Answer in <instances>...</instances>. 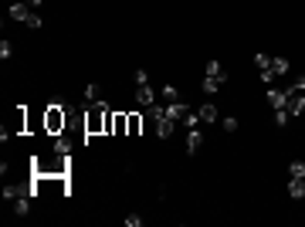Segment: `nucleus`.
I'll list each match as a JSON object with an SVG mask.
<instances>
[{"label":"nucleus","instance_id":"nucleus-1","mask_svg":"<svg viewBox=\"0 0 305 227\" xmlns=\"http://www.w3.org/2000/svg\"><path fill=\"white\" fill-rule=\"evenodd\" d=\"M105 115H109V105H105V102H95V105L85 112V133L88 136L105 133Z\"/></svg>","mask_w":305,"mask_h":227},{"label":"nucleus","instance_id":"nucleus-2","mask_svg":"<svg viewBox=\"0 0 305 227\" xmlns=\"http://www.w3.org/2000/svg\"><path fill=\"white\" fill-rule=\"evenodd\" d=\"M65 122H68V112H65V105H48L44 109V129L51 136H61V129H65Z\"/></svg>","mask_w":305,"mask_h":227},{"label":"nucleus","instance_id":"nucleus-3","mask_svg":"<svg viewBox=\"0 0 305 227\" xmlns=\"http://www.w3.org/2000/svg\"><path fill=\"white\" fill-rule=\"evenodd\" d=\"M27 193L34 197L38 190L31 187V183H7V187H3V200H17V197H27Z\"/></svg>","mask_w":305,"mask_h":227},{"label":"nucleus","instance_id":"nucleus-4","mask_svg":"<svg viewBox=\"0 0 305 227\" xmlns=\"http://www.w3.org/2000/svg\"><path fill=\"white\" fill-rule=\"evenodd\" d=\"M305 112V92L288 88V115H302Z\"/></svg>","mask_w":305,"mask_h":227},{"label":"nucleus","instance_id":"nucleus-5","mask_svg":"<svg viewBox=\"0 0 305 227\" xmlns=\"http://www.w3.org/2000/svg\"><path fill=\"white\" fill-rule=\"evenodd\" d=\"M173 133H176V119H170V115H163V119L156 122V136H159V139H170Z\"/></svg>","mask_w":305,"mask_h":227},{"label":"nucleus","instance_id":"nucleus-6","mask_svg":"<svg viewBox=\"0 0 305 227\" xmlns=\"http://www.w3.org/2000/svg\"><path fill=\"white\" fill-rule=\"evenodd\" d=\"M136 102H139L143 109H150L152 102H156V95H152V88H150V85H136Z\"/></svg>","mask_w":305,"mask_h":227},{"label":"nucleus","instance_id":"nucleus-7","mask_svg":"<svg viewBox=\"0 0 305 227\" xmlns=\"http://www.w3.org/2000/svg\"><path fill=\"white\" fill-rule=\"evenodd\" d=\"M31 14H34V10H31V7H27L24 0H17V3L10 7V17H14V20H20V24H27V17H31Z\"/></svg>","mask_w":305,"mask_h":227},{"label":"nucleus","instance_id":"nucleus-8","mask_svg":"<svg viewBox=\"0 0 305 227\" xmlns=\"http://www.w3.org/2000/svg\"><path fill=\"white\" fill-rule=\"evenodd\" d=\"M268 102H271L275 109H288V92H282V88H268Z\"/></svg>","mask_w":305,"mask_h":227},{"label":"nucleus","instance_id":"nucleus-9","mask_svg":"<svg viewBox=\"0 0 305 227\" xmlns=\"http://www.w3.org/2000/svg\"><path fill=\"white\" fill-rule=\"evenodd\" d=\"M187 112H190V105H183L180 98L166 105V115H170V119H176V122H183V115H187Z\"/></svg>","mask_w":305,"mask_h":227},{"label":"nucleus","instance_id":"nucleus-10","mask_svg":"<svg viewBox=\"0 0 305 227\" xmlns=\"http://www.w3.org/2000/svg\"><path fill=\"white\" fill-rule=\"evenodd\" d=\"M197 115H200V122H217V105H214V102H204V105L197 109Z\"/></svg>","mask_w":305,"mask_h":227},{"label":"nucleus","instance_id":"nucleus-11","mask_svg":"<svg viewBox=\"0 0 305 227\" xmlns=\"http://www.w3.org/2000/svg\"><path fill=\"white\" fill-rule=\"evenodd\" d=\"M200 146H204V136H200V129H190V133H187V152H197Z\"/></svg>","mask_w":305,"mask_h":227},{"label":"nucleus","instance_id":"nucleus-12","mask_svg":"<svg viewBox=\"0 0 305 227\" xmlns=\"http://www.w3.org/2000/svg\"><path fill=\"white\" fill-rule=\"evenodd\" d=\"M288 197L302 200V197H305V180H299V176H292V183H288Z\"/></svg>","mask_w":305,"mask_h":227},{"label":"nucleus","instance_id":"nucleus-13","mask_svg":"<svg viewBox=\"0 0 305 227\" xmlns=\"http://www.w3.org/2000/svg\"><path fill=\"white\" fill-rule=\"evenodd\" d=\"M14 214H17V217H27V214H31V193L14 200Z\"/></svg>","mask_w":305,"mask_h":227},{"label":"nucleus","instance_id":"nucleus-14","mask_svg":"<svg viewBox=\"0 0 305 227\" xmlns=\"http://www.w3.org/2000/svg\"><path fill=\"white\" fill-rule=\"evenodd\" d=\"M126 126H129V133H126V136H139V133H143V115H126Z\"/></svg>","mask_w":305,"mask_h":227},{"label":"nucleus","instance_id":"nucleus-15","mask_svg":"<svg viewBox=\"0 0 305 227\" xmlns=\"http://www.w3.org/2000/svg\"><path fill=\"white\" fill-rule=\"evenodd\" d=\"M288 58H271V72H275V78H282V75H288Z\"/></svg>","mask_w":305,"mask_h":227},{"label":"nucleus","instance_id":"nucleus-16","mask_svg":"<svg viewBox=\"0 0 305 227\" xmlns=\"http://www.w3.org/2000/svg\"><path fill=\"white\" fill-rule=\"evenodd\" d=\"M129 133V126H126V115L115 112V126H112V136H126Z\"/></svg>","mask_w":305,"mask_h":227},{"label":"nucleus","instance_id":"nucleus-17","mask_svg":"<svg viewBox=\"0 0 305 227\" xmlns=\"http://www.w3.org/2000/svg\"><path fill=\"white\" fill-rule=\"evenodd\" d=\"M207 75H210V78H221V81H228L224 68H221V61H207Z\"/></svg>","mask_w":305,"mask_h":227},{"label":"nucleus","instance_id":"nucleus-18","mask_svg":"<svg viewBox=\"0 0 305 227\" xmlns=\"http://www.w3.org/2000/svg\"><path fill=\"white\" fill-rule=\"evenodd\" d=\"M55 152H58V156H68V152H72V143H68L65 136H58V139H55Z\"/></svg>","mask_w":305,"mask_h":227},{"label":"nucleus","instance_id":"nucleus-19","mask_svg":"<svg viewBox=\"0 0 305 227\" xmlns=\"http://www.w3.org/2000/svg\"><path fill=\"white\" fill-rule=\"evenodd\" d=\"M221 85H224V81H221V78H204V92H207V95H214V92H217V88H221Z\"/></svg>","mask_w":305,"mask_h":227},{"label":"nucleus","instance_id":"nucleus-20","mask_svg":"<svg viewBox=\"0 0 305 227\" xmlns=\"http://www.w3.org/2000/svg\"><path fill=\"white\" fill-rule=\"evenodd\" d=\"M288 119H292V115H288V109H278V112H275V126L282 129V126H288Z\"/></svg>","mask_w":305,"mask_h":227},{"label":"nucleus","instance_id":"nucleus-21","mask_svg":"<svg viewBox=\"0 0 305 227\" xmlns=\"http://www.w3.org/2000/svg\"><path fill=\"white\" fill-rule=\"evenodd\" d=\"M85 98H88V102H98V98H102V88H98V85H88V88H85Z\"/></svg>","mask_w":305,"mask_h":227},{"label":"nucleus","instance_id":"nucleus-22","mask_svg":"<svg viewBox=\"0 0 305 227\" xmlns=\"http://www.w3.org/2000/svg\"><path fill=\"white\" fill-rule=\"evenodd\" d=\"M197 122H200V115H197V112H187V115H183V126H187V129H197Z\"/></svg>","mask_w":305,"mask_h":227},{"label":"nucleus","instance_id":"nucleus-23","mask_svg":"<svg viewBox=\"0 0 305 227\" xmlns=\"http://www.w3.org/2000/svg\"><path fill=\"white\" fill-rule=\"evenodd\" d=\"M254 65L265 72V68H271V55H254Z\"/></svg>","mask_w":305,"mask_h":227},{"label":"nucleus","instance_id":"nucleus-24","mask_svg":"<svg viewBox=\"0 0 305 227\" xmlns=\"http://www.w3.org/2000/svg\"><path fill=\"white\" fill-rule=\"evenodd\" d=\"M163 98H166V102H176V85L166 81V85H163Z\"/></svg>","mask_w":305,"mask_h":227},{"label":"nucleus","instance_id":"nucleus-25","mask_svg":"<svg viewBox=\"0 0 305 227\" xmlns=\"http://www.w3.org/2000/svg\"><path fill=\"white\" fill-rule=\"evenodd\" d=\"M163 115H166V109H159V105H156V102H152V105H150V119H152V122H159V119H163Z\"/></svg>","mask_w":305,"mask_h":227},{"label":"nucleus","instance_id":"nucleus-26","mask_svg":"<svg viewBox=\"0 0 305 227\" xmlns=\"http://www.w3.org/2000/svg\"><path fill=\"white\" fill-rule=\"evenodd\" d=\"M14 55V48H10V41H0V58H3V61H7V58Z\"/></svg>","mask_w":305,"mask_h":227},{"label":"nucleus","instance_id":"nucleus-27","mask_svg":"<svg viewBox=\"0 0 305 227\" xmlns=\"http://www.w3.org/2000/svg\"><path fill=\"white\" fill-rule=\"evenodd\" d=\"M224 133H237V119H234V115L224 119Z\"/></svg>","mask_w":305,"mask_h":227},{"label":"nucleus","instance_id":"nucleus-28","mask_svg":"<svg viewBox=\"0 0 305 227\" xmlns=\"http://www.w3.org/2000/svg\"><path fill=\"white\" fill-rule=\"evenodd\" d=\"M292 176H299V180H305V163H292Z\"/></svg>","mask_w":305,"mask_h":227},{"label":"nucleus","instance_id":"nucleus-29","mask_svg":"<svg viewBox=\"0 0 305 227\" xmlns=\"http://www.w3.org/2000/svg\"><path fill=\"white\" fill-rule=\"evenodd\" d=\"M143 224V217H139V214H129V217H126V227H139Z\"/></svg>","mask_w":305,"mask_h":227},{"label":"nucleus","instance_id":"nucleus-30","mask_svg":"<svg viewBox=\"0 0 305 227\" xmlns=\"http://www.w3.org/2000/svg\"><path fill=\"white\" fill-rule=\"evenodd\" d=\"M136 85H150V75H146V72H143V68H139V72H136Z\"/></svg>","mask_w":305,"mask_h":227},{"label":"nucleus","instance_id":"nucleus-31","mask_svg":"<svg viewBox=\"0 0 305 227\" xmlns=\"http://www.w3.org/2000/svg\"><path fill=\"white\" fill-rule=\"evenodd\" d=\"M27 27H34V31L41 27V17H38V14H31V17H27Z\"/></svg>","mask_w":305,"mask_h":227},{"label":"nucleus","instance_id":"nucleus-32","mask_svg":"<svg viewBox=\"0 0 305 227\" xmlns=\"http://www.w3.org/2000/svg\"><path fill=\"white\" fill-rule=\"evenodd\" d=\"M292 88H295V92H305V75L299 78V81H292Z\"/></svg>","mask_w":305,"mask_h":227},{"label":"nucleus","instance_id":"nucleus-33","mask_svg":"<svg viewBox=\"0 0 305 227\" xmlns=\"http://www.w3.org/2000/svg\"><path fill=\"white\" fill-rule=\"evenodd\" d=\"M24 3H27L31 10H38V7H41V0H24Z\"/></svg>","mask_w":305,"mask_h":227}]
</instances>
